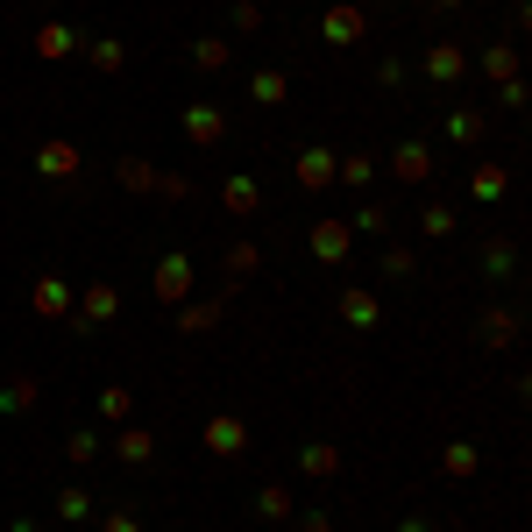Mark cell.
Segmentation results:
<instances>
[{
    "instance_id": "1",
    "label": "cell",
    "mask_w": 532,
    "mask_h": 532,
    "mask_svg": "<svg viewBox=\"0 0 532 532\" xmlns=\"http://www.w3.org/2000/svg\"><path fill=\"white\" fill-rule=\"evenodd\" d=\"M206 447H213L220 461H235V454L249 447V426H242L235 412H213V419H206Z\"/></svg>"
},
{
    "instance_id": "2",
    "label": "cell",
    "mask_w": 532,
    "mask_h": 532,
    "mask_svg": "<svg viewBox=\"0 0 532 532\" xmlns=\"http://www.w3.org/2000/svg\"><path fill=\"white\" fill-rule=\"evenodd\" d=\"M184 291H192V256H184V249H171V256L157 263V298H164V305H177Z\"/></svg>"
},
{
    "instance_id": "3",
    "label": "cell",
    "mask_w": 532,
    "mask_h": 532,
    "mask_svg": "<svg viewBox=\"0 0 532 532\" xmlns=\"http://www.w3.org/2000/svg\"><path fill=\"white\" fill-rule=\"evenodd\" d=\"M220 206H227L235 220H256V213H263V184H256V177H227V184H220Z\"/></svg>"
},
{
    "instance_id": "4",
    "label": "cell",
    "mask_w": 532,
    "mask_h": 532,
    "mask_svg": "<svg viewBox=\"0 0 532 532\" xmlns=\"http://www.w3.org/2000/svg\"><path fill=\"white\" fill-rule=\"evenodd\" d=\"M184 135H192L199 150H213V142L227 135V114H220V107H184Z\"/></svg>"
},
{
    "instance_id": "5",
    "label": "cell",
    "mask_w": 532,
    "mask_h": 532,
    "mask_svg": "<svg viewBox=\"0 0 532 532\" xmlns=\"http://www.w3.org/2000/svg\"><path fill=\"white\" fill-rule=\"evenodd\" d=\"M341 320H348V327H383V305H376V291L348 284V291H341Z\"/></svg>"
},
{
    "instance_id": "6",
    "label": "cell",
    "mask_w": 532,
    "mask_h": 532,
    "mask_svg": "<svg viewBox=\"0 0 532 532\" xmlns=\"http://www.w3.org/2000/svg\"><path fill=\"white\" fill-rule=\"evenodd\" d=\"M305 242H313V256H320V263H348V227H341V220H320Z\"/></svg>"
},
{
    "instance_id": "7",
    "label": "cell",
    "mask_w": 532,
    "mask_h": 532,
    "mask_svg": "<svg viewBox=\"0 0 532 532\" xmlns=\"http://www.w3.org/2000/svg\"><path fill=\"white\" fill-rule=\"evenodd\" d=\"M362 29H369V14H362V7H327V21H320V36H327V43H355Z\"/></svg>"
},
{
    "instance_id": "8",
    "label": "cell",
    "mask_w": 532,
    "mask_h": 532,
    "mask_svg": "<svg viewBox=\"0 0 532 532\" xmlns=\"http://www.w3.org/2000/svg\"><path fill=\"white\" fill-rule=\"evenodd\" d=\"M79 164H86V157H79L72 142H43V150H36V171L43 177H79Z\"/></svg>"
},
{
    "instance_id": "9",
    "label": "cell",
    "mask_w": 532,
    "mask_h": 532,
    "mask_svg": "<svg viewBox=\"0 0 532 532\" xmlns=\"http://www.w3.org/2000/svg\"><path fill=\"white\" fill-rule=\"evenodd\" d=\"M298 184H305V192H327V184H334V150H305V157H298Z\"/></svg>"
},
{
    "instance_id": "10",
    "label": "cell",
    "mask_w": 532,
    "mask_h": 532,
    "mask_svg": "<svg viewBox=\"0 0 532 532\" xmlns=\"http://www.w3.org/2000/svg\"><path fill=\"white\" fill-rule=\"evenodd\" d=\"M114 313H121V291H114V284H92L86 305H79V327H99V320H114Z\"/></svg>"
},
{
    "instance_id": "11",
    "label": "cell",
    "mask_w": 532,
    "mask_h": 532,
    "mask_svg": "<svg viewBox=\"0 0 532 532\" xmlns=\"http://www.w3.org/2000/svg\"><path fill=\"white\" fill-rule=\"evenodd\" d=\"M390 164H398L405 184H419V177L433 171V150H426V142H398V157H390Z\"/></svg>"
},
{
    "instance_id": "12",
    "label": "cell",
    "mask_w": 532,
    "mask_h": 532,
    "mask_svg": "<svg viewBox=\"0 0 532 532\" xmlns=\"http://www.w3.org/2000/svg\"><path fill=\"white\" fill-rule=\"evenodd\" d=\"M461 64H468V57H461L454 43H433V50H426V79H441V86H454V79H461Z\"/></svg>"
},
{
    "instance_id": "13",
    "label": "cell",
    "mask_w": 532,
    "mask_h": 532,
    "mask_svg": "<svg viewBox=\"0 0 532 532\" xmlns=\"http://www.w3.org/2000/svg\"><path fill=\"white\" fill-rule=\"evenodd\" d=\"M72 50H79V36H72L64 21H43V29H36V57H72Z\"/></svg>"
},
{
    "instance_id": "14",
    "label": "cell",
    "mask_w": 532,
    "mask_h": 532,
    "mask_svg": "<svg viewBox=\"0 0 532 532\" xmlns=\"http://www.w3.org/2000/svg\"><path fill=\"white\" fill-rule=\"evenodd\" d=\"M227 57H235V50H227V36H199V43H192V64H199V72H220Z\"/></svg>"
},
{
    "instance_id": "15",
    "label": "cell",
    "mask_w": 532,
    "mask_h": 532,
    "mask_svg": "<svg viewBox=\"0 0 532 532\" xmlns=\"http://www.w3.org/2000/svg\"><path fill=\"white\" fill-rule=\"evenodd\" d=\"M298 468H305V476H334V468H341V454H334L327 441H313V447H298Z\"/></svg>"
},
{
    "instance_id": "16",
    "label": "cell",
    "mask_w": 532,
    "mask_h": 532,
    "mask_svg": "<svg viewBox=\"0 0 532 532\" xmlns=\"http://www.w3.org/2000/svg\"><path fill=\"white\" fill-rule=\"evenodd\" d=\"M504 184H511V177H504V164H483V171L468 177V192H476V199H504Z\"/></svg>"
},
{
    "instance_id": "17",
    "label": "cell",
    "mask_w": 532,
    "mask_h": 532,
    "mask_svg": "<svg viewBox=\"0 0 532 532\" xmlns=\"http://www.w3.org/2000/svg\"><path fill=\"white\" fill-rule=\"evenodd\" d=\"M256 519H291V490H284V483L256 490Z\"/></svg>"
},
{
    "instance_id": "18",
    "label": "cell",
    "mask_w": 532,
    "mask_h": 532,
    "mask_svg": "<svg viewBox=\"0 0 532 532\" xmlns=\"http://www.w3.org/2000/svg\"><path fill=\"white\" fill-rule=\"evenodd\" d=\"M284 86H291L284 72H256V79H249V99H263V107H277V99H284Z\"/></svg>"
},
{
    "instance_id": "19",
    "label": "cell",
    "mask_w": 532,
    "mask_h": 532,
    "mask_svg": "<svg viewBox=\"0 0 532 532\" xmlns=\"http://www.w3.org/2000/svg\"><path fill=\"white\" fill-rule=\"evenodd\" d=\"M419 235H426V242H447V235H454V213H447V206H426V213H419Z\"/></svg>"
},
{
    "instance_id": "20",
    "label": "cell",
    "mask_w": 532,
    "mask_h": 532,
    "mask_svg": "<svg viewBox=\"0 0 532 532\" xmlns=\"http://www.w3.org/2000/svg\"><path fill=\"white\" fill-rule=\"evenodd\" d=\"M150 454H157V441H150L142 426H128V433H121V461H135V468H142Z\"/></svg>"
},
{
    "instance_id": "21",
    "label": "cell",
    "mask_w": 532,
    "mask_h": 532,
    "mask_svg": "<svg viewBox=\"0 0 532 532\" xmlns=\"http://www.w3.org/2000/svg\"><path fill=\"white\" fill-rule=\"evenodd\" d=\"M483 72L511 86V72H519V57H511V43H497V50H483Z\"/></svg>"
},
{
    "instance_id": "22",
    "label": "cell",
    "mask_w": 532,
    "mask_h": 532,
    "mask_svg": "<svg viewBox=\"0 0 532 532\" xmlns=\"http://www.w3.org/2000/svg\"><path fill=\"white\" fill-rule=\"evenodd\" d=\"M213 320H220V305H184V313H177V334H206Z\"/></svg>"
},
{
    "instance_id": "23",
    "label": "cell",
    "mask_w": 532,
    "mask_h": 532,
    "mask_svg": "<svg viewBox=\"0 0 532 532\" xmlns=\"http://www.w3.org/2000/svg\"><path fill=\"white\" fill-rule=\"evenodd\" d=\"M511 334H519V320H511V313H483V341H490V348H504Z\"/></svg>"
},
{
    "instance_id": "24",
    "label": "cell",
    "mask_w": 532,
    "mask_h": 532,
    "mask_svg": "<svg viewBox=\"0 0 532 532\" xmlns=\"http://www.w3.org/2000/svg\"><path fill=\"white\" fill-rule=\"evenodd\" d=\"M256 263H263V249H256V242H235V249H227V277H249Z\"/></svg>"
},
{
    "instance_id": "25",
    "label": "cell",
    "mask_w": 532,
    "mask_h": 532,
    "mask_svg": "<svg viewBox=\"0 0 532 532\" xmlns=\"http://www.w3.org/2000/svg\"><path fill=\"white\" fill-rule=\"evenodd\" d=\"M121 184H128V192H150V184H157V171H150L142 157H121Z\"/></svg>"
},
{
    "instance_id": "26",
    "label": "cell",
    "mask_w": 532,
    "mask_h": 532,
    "mask_svg": "<svg viewBox=\"0 0 532 532\" xmlns=\"http://www.w3.org/2000/svg\"><path fill=\"white\" fill-rule=\"evenodd\" d=\"M383 227H390L383 206H355V235H383Z\"/></svg>"
},
{
    "instance_id": "27",
    "label": "cell",
    "mask_w": 532,
    "mask_h": 532,
    "mask_svg": "<svg viewBox=\"0 0 532 532\" xmlns=\"http://www.w3.org/2000/svg\"><path fill=\"white\" fill-rule=\"evenodd\" d=\"M57 511H64V519L79 526V519H86V511H92V497H86V490H57Z\"/></svg>"
},
{
    "instance_id": "28",
    "label": "cell",
    "mask_w": 532,
    "mask_h": 532,
    "mask_svg": "<svg viewBox=\"0 0 532 532\" xmlns=\"http://www.w3.org/2000/svg\"><path fill=\"white\" fill-rule=\"evenodd\" d=\"M36 305H43V313H64V284L43 277V284H36Z\"/></svg>"
},
{
    "instance_id": "29",
    "label": "cell",
    "mask_w": 532,
    "mask_h": 532,
    "mask_svg": "<svg viewBox=\"0 0 532 532\" xmlns=\"http://www.w3.org/2000/svg\"><path fill=\"white\" fill-rule=\"evenodd\" d=\"M0 405H7V412H29V405H36V383H7Z\"/></svg>"
},
{
    "instance_id": "30",
    "label": "cell",
    "mask_w": 532,
    "mask_h": 532,
    "mask_svg": "<svg viewBox=\"0 0 532 532\" xmlns=\"http://www.w3.org/2000/svg\"><path fill=\"white\" fill-rule=\"evenodd\" d=\"M334 177H348V184H369V177H376V164H369V157H348V164H334Z\"/></svg>"
},
{
    "instance_id": "31",
    "label": "cell",
    "mask_w": 532,
    "mask_h": 532,
    "mask_svg": "<svg viewBox=\"0 0 532 532\" xmlns=\"http://www.w3.org/2000/svg\"><path fill=\"white\" fill-rule=\"evenodd\" d=\"M121 57H128L121 43H92V64H99V72H121Z\"/></svg>"
},
{
    "instance_id": "32",
    "label": "cell",
    "mask_w": 532,
    "mask_h": 532,
    "mask_svg": "<svg viewBox=\"0 0 532 532\" xmlns=\"http://www.w3.org/2000/svg\"><path fill=\"white\" fill-rule=\"evenodd\" d=\"M476 128H483V114H454V121H447V135H454V142H476Z\"/></svg>"
},
{
    "instance_id": "33",
    "label": "cell",
    "mask_w": 532,
    "mask_h": 532,
    "mask_svg": "<svg viewBox=\"0 0 532 532\" xmlns=\"http://www.w3.org/2000/svg\"><path fill=\"white\" fill-rule=\"evenodd\" d=\"M447 476H476V447H447Z\"/></svg>"
},
{
    "instance_id": "34",
    "label": "cell",
    "mask_w": 532,
    "mask_h": 532,
    "mask_svg": "<svg viewBox=\"0 0 532 532\" xmlns=\"http://www.w3.org/2000/svg\"><path fill=\"white\" fill-rule=\"evenodd\" d=\"M64 454H72V461H79V468H86L92 454H99V441H92V433H72V441H64Z\"/></svg>"
},
{
    "instance_id": "35",
    "label": "cell",
    "mask_w": 532,
    "mask_h": 532,
    "mask_svg": "<svg viewBox=\"0 0 532 532\" xmlns=\"http://www.w3.org/2000/svg\"><path fill=\"white\" fill-rule=\"evenodd\" d=\"M412 270H419V263H412V249H390V256H383V277H412Z\"/></svg>"
},
{
    "instance_id": "36",
    "label": "cell",
    "mask_w": 532,
    "mask_h": 532,
    "mask_svg": "<svg viewBox=\"0 0 532 532\" xmlns=\"http://www.w3.org/2000/svg\"><path fill=\"white\" fill-rule=\"evenodd\" d=\"M235 29H242V36H249V29H263V7H256V0H242V7H235Z\"/></svg>"
},
{
    "instance_id": "37",
    "label": "cell",
    "mask_w": 532,
    "mask_h": 532,
    "mask_svg": "<svg viewBox=\"0 0 532 532\" xmlns=\"http://www.w3.org/2000/svg\"><path fill=\"white\" fill-rule=\"evenodd\" d=\"M298 532H334V519H327V511H305V519H298Z\"/></svg>"
},
{
    "instance_id": "38",
    "label": "cell",
    "mask_w": 532,
    "mask_h": 532,
    "mask_svg": "<svg viewBox=\"0 0 532 532\" xmlns=\"http://www.w3.org/2000/svg\"><path fill=\"white\" fill-rule=\"evenodd\" d=\"M107 532H142V526L135 519H107Z\"/></svg>"
},
{
    "instance_id": "39",
    "label": "cell",
    "mask_w": 532,
    "mask_h": 532,
    "mask_svg": "<svg viewBox=\"0 0 532 532\" xmlns=\"http://www.w3.org/2000/svg\"><path fill=\"white\" fill-rule=\"evenodd\" d=\"M398 532H426V519H405V526H398Z\"/></svg>"
},
{
    "instance_id": "40",
    "label": "cell",
    "mask_w": 532,
    "mask_h": 532,
    "mask_svg": "<svg viewBox=\"0 0 532 532\" xmlns=\"http://www.w3.org/2000/svg\"><path fill=\"white\" fill-rule=\"evenodd\" d=\"M433 7H461V0H433Z\"/></svg>"
},
{
    "instance_id": "41",
    "label": "cell",
    "mask_w": 532,
    "mask_h": 532,
    "mask_svg": "<svg viewBox=\"0 0 532 532\" xmlns=\"http://www.w3.org/2000/svg\"><path fill=\"white\" fill-rule=\"evenodd\" d=\"M14 532H36V526H14Z\"/></svg>"
}]
</instances>
